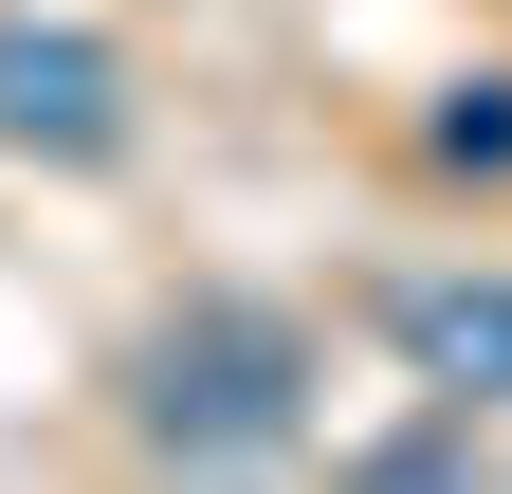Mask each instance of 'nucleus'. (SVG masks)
<instances>
[{"instance_id":"nucleus-1","label":"nucleus","mask_w":512,"mask_h":494,"mask_svg":"<svg viewBox=\"0 0 512 494\" xmlns=\"http://www.w3.org/2000/svg\"><path fill=\"white\" fill-rule=\"evenodd\" d=\"M293 421H311V348L275 312H183L147 348V440L165 458H293Z\"/></svg>"},{"instance_id":"nucleus-2","label":"nucleus","mask_w":512,"mask_h":494,"mask_svg":"<svg viewBox=\"0 0 512 494\" xmlns=\"http://www.w3.org/2000/svg\"><path fill=\"white\" fill-rule=\"evenodd\" d=\"M0 147H37V165H110V147H128V74H110V37H74V19H0Z\"/></svg>"},{"instance_id":"nucleus-3","label":"nucleus","mask_w":512,"mask_h":494,"mask_svg":"<svg viewBox=\"0 0 512 494\" xmlns=\"http://www.w3.org/2000/svg\"><path fill=\"white\" fill-rule=\"evenodd\" d=\"M384 330H403V366L439 403H512V275H403Z\"/></svg>"},{"instance_id":"nucleus-4","label":"nucleus","mask_w":512,"mask_h":494,"mask_svg":"<svg viewBox=\"0 0 512 494\" xmlns=\"http://www.w3.org/2000/svg\"><path fill=\"white\" fill-rule=\"evenodd\" d=\"M439 165H512V92H458V110H439Z\"/></svg>"}]
</instances>
